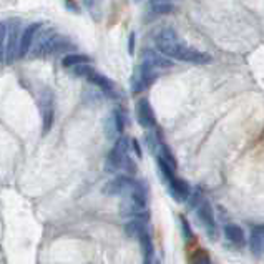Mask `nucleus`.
I'll return each mask as SVG.
<instances>
[{"mask_svg":"<svg viewBox=\"0 0 264 264\" xmlns=\"http://www.w3.org/2000/svg\"><path fill=\"white\" fill-rule=\"evenodd\" d=\"M120 215L125 218H138V220L148 221V194L145 185L140 181L135 189L123 194V199L120 203Z\"/></svg>","mask_w":264,"mask_h":264,"instance_id":"nucleus-1","label":"nucleus"},{"mask_svg":"<svg viewBox=\"0 0 264 264\" xmlns=\"http://www.w3.org/2000/svg\"><path fill=\"white\" fill-rule=\"evenodd\" d=\"M128 146H130V141L128 138L125 136H120V138L115 140V145L110 150L107 156V162H105V170L108 173H117V171L122 170V163L125 156L128 154Z\"/></svg>","mask_w":264,"mask_h":264,"instance_id":"nucleus-2","label":"nucleus"},{"mask_svg":"<svg viewBox=\"0 0 264 264\" xmlns=\"http://www.w3.org/2000/svg\"><path fill=\"white\" fill-rule=\"evenodd\" d=\"M138 183L140 181L133 180V178L128 175H120L108 181L107 185L103 186L101 191L103 194H107V196H123V194L130 193L131 189H135Z\"/></svg>","mask_w":264,"mask_h":264,"instance_id":"nucleus-3","label":"nucleus"},{"mask_svg":"<svg viewBox=\"0 0 264 264\" xmlns=\"http://www.w3.org/2000/svg\"><path fill=\"white\" fill-rule=\"evenodd\" d=\"M170 59H175V60H181V62H188V63H198V65H206V63H211L213 59L211 55L204 54V51H199L196 48H191V47H186V45L180 43L178 47L173 50Z\"/></svg>","mask_w":264,"mask_h":264,"instance_id":"nucleus-4","label":"nucleus"},{"mask_svg":"<svg viewBox=\"0 0 264 264\" xmlns=\"http://www.w3.org/2000/svg\"><path fill=\"white\" fill-rule=\"evenodd\" d=\"M20 27L19 22L14 20L9 24L7 28V37H5V47H4V59L5 63H14L17 59V50H19V40H20Z\"/></svg>","mask_w":264,"mask_h":264,"instance_id":"nucleus-5","label":"nucleus"},{"mask_svg":"<svg viewBox=\"0 0 264 264\" xmlns=\"http://www.w3.org/2000/svg\"><path fill=\"white\" fill-rule=\"evenodd\" d=\"M196 216L199 223L203 225V228L206 229V233L209 234V238H216L218 236V228H216V221H215V213L213 208H211L209 201H199V204L196 206Z\"/></svg>","mask_w":264,"mask_h":264,"instance_id":"nucleus-6","label":"nucleus"},{"mask_svg":"<svg viewBox=\"0 0 264 264\" xmlns=\"http://www.w3.org/2000/svg\"><path fill=\"white\" fill-rule=\"evenodd\" d=\"M154 42H156V48L160 54H163L165 57H168V59L170 55L173 54V50L181 43L180 40H178V35L173 28H163L156 35V38H154Z\"/></svg>","mask_w":264,"mask_h":264,"instance_id":"nucleus-7","label":"nucleus"},{"mask_svg":"<svg viewBox=\"0 0 264 264\" xmlns=\"http://www.w3.org/2000/svg\"><path fill=\"white\" fill-rule=\"evenodd\" d=\"M40 27H42V24L37 22V24L27 25L24 30H22L20 40H19V50H17V57H20V59H22V57H25L28 51H30L32 45H33V40H35Z\"/></svg>","mask_w":264,"mask_h":264,"instance_id":"nucleus-8","label":"nucleus"},{"mask_svg":"<svg viewBox=\"0 0 264 264\" xmlns=\"http://www.w3.org/2000/svg\"><path fill=\"white\" fill-rule=\"evenodd\" d=\"M136 120L143 128H154V125H156V117H154L153 108L150 101L145 98L136 103Z\"/></svg>","mask_w":264,"mask_h":264,"instance_id":"nucleus-9","label":"nucleus"},{"mask_svg":"<svg viewBox=\"0 0 264 264\" xmlns=\"http://www.w3.org/2000/svg\"><path fill=\"white\" fill-rule=\"evenodd\" d=\"M166 185H168L170 194L176 199L178 203L186 201V199L189 198V194H191V189H189V185H188V183H186L185 180H181V178L173 176L168 183H166Z\"/></svg>","mask_w":264,"mask_h":264,"instance_id":"nucleus-10","label":"nucleus"},{"mask_svg":"<svg viewBox=\"0 0 264 264\" xmlns=\"http://www.w3.org/2000/svg\"><path fill=\"white\" fill-rule=\"evenodd\" d=\"M40 108H42V126H43V135H47L51 125H54V101H51L50 93H45L42 101H40Z\"/></svg>","mask_w":264,"mask_h":264,"instance_id":"nucleus-11","label":"nucleus"},{"mask_svg":"<svg viewBox=\"0 0 264 264\" xmlns=\"http://www.w3.org/2000/svg\"><path fill=\"white\" fill-rule=\"evenodd\" d=\"M123 231H125V234H126L128 238H131V239H138L143 233L148 231L146 221L138 220V218H131L130 221L125 223Z\"/></svg>","mask_w":264,"mask_h":264,"instance_id":"nucleus-12","label":"nucleus"},{"mask_svg":"<svg viewBox=\"0 0 264 264\" xmlns=\"http://www.w3.org/2000/svg\"><path fill=\"white\" fill-rule=\"evenodd\" d=\"M225 236L229 243L236 244V246H244L246 244V236H244V231L243 228H239L238 225H233V223H229V225L225 226Z\"/></svg>","mask_w":264,"mask_h":264,"instance_id":"nucleus-13","label":"nucleus"},{"mask_svg":"<svg viewBox=\"0 0 264 264\" xmlns=\"http://www.w3.org/2000/svg\"><path fill=\"white\" fill-rule=\"evenodd\" d=\"M145 62L148 65H151L153 68H170L173 65V62H170L168 57H165L163 54H158V51H153V50L145 51Z\"/></svg>","mask_w":264,"mask_h":264,"instance_id":"nucleus-14","label":"nucleus"},{"mask_svg":"<svg viewBox=\"0 0 264 264\" xmlns=\"http://www.w3.org/2000/svg\"><path fill=\"white\" fill-rule=\"evenodd\" d=\"M85 78H87L91 85H95V87H98L103 91H108V93L115 90V85H113L112 80L107 78L105 75H101V73H98V72H95V70H91Z\"/></svg>","mask_w":264,"mask_h":264,"instance_id":"nucleus-15","label":"nucleus"},{"mask_svg":"<svg viewBox=\"0 0 264 264\" xmlns=\"http://www.w3.org/2000/svg\"><path fill=\"white\" fill-rule=\"evenodd\" d=\"M264 246V228H254L249 236V249L254 256H259Z\"/></svg>","mask_w":264,"mask_h":264,"instance_id":"nucleus-16","label":"nucleus"},{"mask_svg":"<svg viewBox=\"0 0 264 264\" xmlns=\"http://www.w3.org/2000/svg\"><path fill=\"white\" fill-rule=\"evenodd\" d=\"M88 62H90V59H88L87 55L72 54V55L63 57L62 65L65 67V68H72V67H75V65H80V63H88Z\"/></svg>","mask_w":264,"mask_h":264,"instance_id":"nucleus-17","label":"nucleus"},{"mask_svg":"<svg viewBox=\"0 0 264 264\" xmlns=\"http://www.w3.org/2000/svg\"><path fill=\"white\" fill-rule=\"evenodd\" d=\"M110 117L113 118V123H115V128H117V133L122 135L123 130H125V113L122 108H115V110L110 113Z\"/></svg>","mask_w":264,"mask_h":264,"instance_id":"nucleus-18","label":"nucleus"},{"mask_svg":"<svg viewBox=\"0 0 264 264\" xmlns=\"http://www.w3.org/2000/svg\"><path fill=\"white\" fill-rule=\"evenodd\" d=\"M158 156L162 158L163 162L168 163L173 170H176V160H175L173 153L170 151V148L166 146V145H160V153H158Z\"/></svg>","mask_w":264,"mask_h":264,"instance_id":"nucleus-19","label":"nucleus"},{"mask_svg":"<svg viewBox=\"0 0 264 264\" xmlns=\"http://www.w3.org/2000/svg\"><path fill=\"white\" fill-rule=\"evenodd\" d=\"M191 264H213V262H211V257H209L208 252H206L204 249H199L193 254Z\"/></svg>","mask_w":264,"mask_h":264,"instance_id":"nucleus-20","label":"nucleus"},{"mask_svg":"<svg viewBox=\"0 0 264 264\" xmlns=\"http://www.w3.org/2000/svg\"><path fill=\"white\" fill-rule=\"evenodd\" d=\"M180 223H181V233H183V238L186 241H193L194 239V233L191 226H189V223L185 216H180Z\"/></svg>","mask_w":264,"mask_h":264,"instance_id":"nucleus-21","label":"nucleus"},{"mask_svg":"<svg viewBox=\"0 0 264 264\" xmlns=\"http://www.w3.org/2000/svg\"><path fill=\"white\" fill-rule=\"evenodd\" d=\"M91 70H93V68H91L88 63H80V65L72 67V73L75 77H87Z\"/></svg>","mask_w":264,"mask_h":264,"instance_id":"nucleus-22","label":"nucleus"},{"mask_svg":"<svg viewBox=\"0 0 264 264\" xmlns=\"http://www.w3.org/2000/svg\"><path fill=\"white\" fill-rule=\"evenodd\" d=\"M122 170H123L128 176H133V175L136 173V165H135L133 160H131V158L128 156V154H126L125 160H123V163H122Z\"/></svg>","mask_w":264,"mask_h":264,"instance_id":"nucleus-23","label":"nucleus"},{"mask_svg":"<svg viewBox=\"0 0 264 264\" xmlns=\"http://www.w3.org/2000/svg\"><path fill=\"white\" fill-rule=\"evenodd\" d=\"M173 5L168 4V2H163V4H153V12L154 14H170L173 12Z\"/></svg>","mask_w":264,"mask_h":264,"instance_id":"nucleus-24","label":"nucleus"},{"mask_svg":"<svg viewBox=\"0 0 264 264\" xmlns=\"http://www.w3.org/2000/svg\"><path fill=\"white\" fill-rule=\"evenodd\" d=\"M5 37H7V25L0 22V60L4 59V47H5Z\"/></svg>","mask_w":264,"mask_h":264,"instance_id":"nucleus-25","label":"nucleus"},{"mask_svg":"<svg viewBox=\"0 0 264 264\" xmlns=\"http://www.w3.org/2000/svg\"><path fill=\"white\" fill-rule=\"evenodd\" d=\"M128 51L130 55L135 54V33H130V43H128Z\"/></svg>","mask_w":264,"mask_h":264,"instance_id":"nucleus-26","label":"nucleus"},{"mask_svg":"<svg viewBox=\"0 0 264 264\" xmlns=\"http://www.w3.org/2000/svg\"><path fill=\"white\" fill-rule=\"evenodd\" d=\"M131 145H133V150H135V154L138 158H141V148H140V143L136 140H131Z\"/></svg>","mask_w":264,"mask_h":264,"instance_id":"nucleus-27","label":"nucleus"},{"mask_svg":"<svg viewBox=\"0 0 264 264\" xmlns=\"http://www.w3.org/2000/svg\"><path fill=\"white\" fill-rule=\"evenodd\" d=\"M83 2H85V5H87L88 9H95L96 5L100 4V0H83Z\"/></svg>","mask_w":264,"mask_h":264,"instance_id":"nucleus-28","label":"nucleus"},{"mask_svg":"<svg viewBox=\"0 0 264 264\" xmlns=\"http://www.w3.org/2000/svg\"><path fill=\"white\" fill-rule=\"evenodd\" d=\"M163 2H170V0H151V4H163Z\"/></svg>","mask_w":264,"mask_h":264,"instance_id":"nucleus-29","label":"nucleus"},{"mask_svg":"<svg viewBox=\"0 0 264 264\" xmlns=\"http://www.w3.org/2000/svg\"><path fill=\"white\" fill-rule=\"evenodd\" d=\"M153 264H162V262H160V261H153Z\"/></svg>","mask_w":264,"mask_h":264,"instance_id":"nucleus-30","label":"nucleus"},{"mask_svg":"<svg viewBox=\"0 0 264 264\" xmlns=\"http://www.w3.org/2000/svg\"><path fill=\"white\" fill-rule=\"evenodd\" d=\"M262 249H264V246H262Z\"/></svg>","mask_w":264,"mask_h":264,"instance_id":"nucleus-31","label":"nucleus"}]
</instances>
